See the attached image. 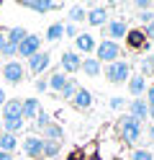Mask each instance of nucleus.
Returning <instances> with one entry per match:
<instances>
[{
  "label": "nucleus",
  "mask_w": 154,
  "mask_h": 160,
  "mask_svg": "<svg viewBox=\"0 0 154 160\" xmlns=\"http://www.w3.org/2000/svg\"><path fill=\"white\" fill-rule=\"evenodd\" d=\"M116 127H118V137H121L123 145H136L139 139H141V124L136 122V119H131L128 114L118 116Z\"/></svg>",
  "instance_id": "f257e3e1"
},
{
  "label": "nucleus",
  "mask_w": 154,
  "mask_h": 160,
  "mask_svg": "<svg viewBox=\"0 0 154 160\" xmlns=\"http://www.w3.org/2000/svg\"><path fill=\"white\" fill-rule=\"evenodd\" d=\"M95 59L100 65H113L121 59V44L116 42H108V39H100L98 47H95Z\"/></svg>",
  "instance_id": "f03ea898"
},
{
  "label": "nucleus",
  "mask_w": 154,
  "mask_h": 160,
  "mask_svg": "<svg viewBox=\"0 0 154 160\" xmlns=\"http://www.w3.org/2000/svg\"><path fill=\"white\" fill-rule=\"evenodd\" d=\"M103 75H105L108 83H128V78H131V62L118 59V62H113V65H105V67H103Z\"/></svg>",
  "instance_id": "7ed1b4c3"
},
{
  "label": "nucleus",
  "mask_w": 154,
  "mask_h": 160,
  "mask_svg": "<svg viewBox=\"0 0 154 160\" xmlns=\"http://www.w3.org/2000/svg\"><path fill=\"white\" fill-rule=\"evenodd\" d=\"M0 78H3L5 83H10V85H18L21 80L26 78V65L21 62V59H10V62L3 65V70H0Z\"/></svg>",
  "instance_id": "20e7f679"
},
{
  "label": "nucleus",
  "mask_w": 154,
  "mask_h": 160,
  "mask_svg": "<svg viewBox=\"0 0 154 160\" xmlns=\"http://www.w3.org/2000/svg\"><path fill=\"white\" fill-rule=\"evenodd\" d=\"M128 34V23L123 21V18H110V21L103 26V39H108V42H121V39H126Z\"/></svg>",
  "instance_id": "39448f33"
},
{
  "label": "nucleus",
  "mask_w": 154,
  "mask_h": 160,
  "mask_svg": "<svg viewBox=\"0 0 154 160\" xmlns=\"http://www.w3.org/2000/svg\"><path fill=\"white\" fill-rule=\"evenodd\" d=\"M23 152L28 160H44V137L41 134H28L23 139Z\"/></svg>",
  "instance_id": "423d86ee"
},
{
  "label": "nucleus",
  "mask_w": 154,
  "mask_h": 160,
  "mask_svg": "<svg viewBox=\"0 0 154 160\" xmlns=\"http://www.w3.org/2000/svg\"><path fill=\"white\" fill-rule=\"evenodd\" d=\"M39 52H41V36H36V34H28L23 42L18 44V57L31 59V57L39 54Z\"/></svg>",
  "instance_id": "0eeeda50"
},
{
  "label": "nucleus",
  "mask_w": 154,
  "mask_h": 160,
  "mask_svg": "<svg viewBox=\"0 0 154 160\" xmlns=\"http://www.w3.org/2000/svg\"><path fill=\"white\" fill-rule=\"evenodd\" d=\"M49 65H51V54L41 49L39 54H34V57L28 59V72L36 78V75H41V72H46V70H49Z\"/></svg>",
  "instance_id": "6e6552de"
},
{
  "label": "nucleus",
  "mask_w": 154,
  "mask_h": 160,
  "mask_svg": "<svg viewBox=\"0 0 154 160\" xmlns=\"http://www.w3.org/2000/svg\"><path fill=\"white\" fill-rule=\"evenodd\" d=\"M126 106H128V116L136 119L139 124L144 122V119H149V103H147V98H131Z\"/></svg>",
  "instance_id": "1a4fd4ad"
},
{
  "label": "nucleus",
  "mask_w": 154,
  "mask_h": 160,
  "mask_svg": "<svg viewBox=\"0 0 154 160\" xmlns=\"http://www.w3.org/2000/svg\"><path fill=\"white\" fill-rule=\"evenodd\" d=\"M85 21H87L90 26H95V28H103V26H105V23L110 21V16H108V8H105V5H95V8H90Z\"/></svg>",
  "instance_id": "9d476101"
},
{
  "label": "nucleus",
  "mask_w": 154,
  "mask_h": 160,
  "mask_svg": "<svg viewBox=\"0 0 154 160\" xmlns=\"http://www.w3.org/2000/svg\"><path fill=\"white\" fill-rule=\"evenodd\" d=\"M59 62H62V72H69V75H75V72H80V67H82V57L77 54V52H64L59 57Z\"/></svg>",
  "instance_id": "9b49d317"
},
{
  "label": "nucleus",
  "mask_w": 154,
  "mask_h": 160,
  "mask_svg": "<svg viewBox=\"0 0 154 160\" xmlns=\"http://www.w3.org/2000/svg\"><path fill=\"white\" fill-rule=\"evenodd\" d=\"M21 5L28 8V11H34V13H51L57 8H62V3H51V0H23Z\"/></svg>",
  "instance_id": "f8f14e48"
},
{
  "label": "nucleus",
  "mask_w": 154,
  "mask_h": 160,
  "mask_svg": "<svg viewBox=\"0 0 154 160\" xmlns=\"http://www.w3.org/2000/svg\"><path fill=\"white\" fill-rule=\"evenodd\" d=\"M131 49H147L149 47V39L144 36V28H128V34L126 39H123Z\"/></svg>",
  "instance_id": "ddd939ff"
},
{
  "label": "nucleus",
  "mask_w": 154,
  "mask_h": 160,
  "mask_svg": "<svg viewBox=\"0 0 154 160\" xmlns=\"http://www.w3.org/2000/svg\"><path fill=\"white\" fill-rule=\"evenodd\" d=\"M95 36L92 34H77L75 39V49H77V54H95Z\"/></svg>",
  "instance_id": "4468645a"
},
{
  "label": "nucleus",
  "mask_w": 154,
  "mask_h": 160,
  "mask_svg": "<svg viewBox=\"0 0 154 160\" xmlns=\"http://www.w3.org/2000/svg\"><path fill=\"white\" fill-rule=\"evenodd\" d=\"M21 106H23V101H21V98H8L5 106L0 108L3 122H8V119H23V116H21Z\"/></svg>",
  "instance_id": "2eb2a0df"
},
{
  "label": "nucleus",
  "mask_w": 154,
  "mask_h": 160,
  "mask_svg": "<svg viewBox=\"0 0 154 160\" xmlns=\"http://www.w3.org/2000/svg\"><path fill=\"white\" fill-rule=\"evenodd\" d=\"M92 101H95V98H92V93L87 91V88H77V93L72 96V106L80 108V111H87V108L92 106Z\"/></svg>",
  "instance_id": "dca6fc26"
},
{
  "label": "nucleus",
  "mask_w": 154,
  "mask_h": 160,
  "mask_svg": "<svg viewBox=\"0 0 154 160\" xmlns=\"http://www.w3.org/2000/svg\"><path fill=\"white\" fill-rule=\"evenodd\" d=\"M126 85H128V93L133 98H141L144 93H147V78H144V75H131Z\"/></svg>",
  "instance_id": "f3484780"
},
{
  "label": "nucleus",
  "mask_w": 154,
  "mask_h": 160,
  "mask_svg": "<svg viewBox=\"0 0 154 160\" xmlns=\"http://www.w3.org/2000/svg\"><path fill=\"white\" fill-rule=\"evenodd\" d=\"M39 98H23V106H21V116H23V122H34L36 114H39Z\"/></svg>",
  "instance_id": "a211bd4d"
},
{
  "label": "nucleus",
  "mask_w": 154,
  "mask_h": 160,
  "mask_svg": "<svg viewBox=\"0 0 154 160\" xmlns=\"http://www.w3.org/2000/svg\"><path fill=\"white\" fill-rule=\"evenodd\" d=\"M82 72H85L87 78H100L103 75V65L98 62V59L95 57H82Z\"/></svg>",
  "instance_id": "6ab92c4d"
},
{
  "label": "nucleus",
  "mask_w": 154,
  "mask_h": 160,
  "mask_svg": "<svg viewBox=\"0 0 154 160\" xmlns=\"http://www.w3.org/2000/svg\"><path fill=\"white\" fill-rule=\"evenodd\" d=\"M46 80H49V91H51V93H62V88L67 85V75L62 72V70H54Z\"/></svg>",
  "instance_id": "aec40b11"
},
{
  "label": "nucleus",
  "mask_w": 154,
  "mask_h": 160,
  "mask_svg": "<svg viewBox=\"0 0 154 160\" xmlns=\"http://www.w3.org/2000/svg\"><path fill=\"white\" fill-rule=\"evenodd\" d=\"M41 137H44L46 142H62V139H64V129H62L57 122H51L44 132H41Z\"/></svg>",
  "instance_id": "412c9836"
},
{
  "label": "nucleus",
  "mask_w": 154,
  "mask_h": 160,
  "mask_svg": "<svg viewBox=\"0 0 154 160\" xmlns=\"http://www.w3.org/2000/svg\"><path fill=\"white\" fill-rule=\"evenodd\" d=\"M0 150H3V152H10V155H13L16 150H18V134L0 132Z\"/></svg>",
  "instance_id": "4be33fe9"
},
{
  "label": "nucleus",
  "mask_w": 154,
  "mask_h": 160,
  "mask_svg": "<svg viewBox=\"0 0 154 160\" xmlns=\"http://www.w3.org/2000/svg\"><path fill=\"white\" fill-rule=\"evenodd\" d=\"M26 36H28V31H26L23 26H13V28H10V31H8V44H13V47H18V44L23 42Z\"/></svg>",
  "instance_id": "5701e85b"
},
{
  "label": "nucleus",
  "mask_w": 154,
  "mask_h": 160,
  "mask_svg": "<svg viewBox=\"0 0 154 160\" xmlns=\"http://www.w3.org/2000/svg\"><path fill=\"white\" fill-rule=\"evenodd\" d=\"M67 18H69V23H80V21H85V18H87V11H85V8H82V5H72L69 8V11H67Z\"/></svg>",
  "instance_id": "b1692460"
},
{
  "label": "nucleus",
  "mask_w": 154,
  "mask_h": 160,
  "mask_svg": "<svg viewBox=\"0 0 154 160\" xmlns=\"http://www.w3.org/2000/svg\"><path fill=\"white\" fill-rule=\"evenodd\" d=\"M62 36H64V23H51V26L46 28V39H49L51 44H54V42H59Z\"/></svg>",
  "instance_id": "393cba45"
},
{
  "label": "nucleus",
  "mask_w": 154,
  "mask_h": 160,
  "mask_svg": "<svg viewBox=\"0 0 154 160\" xmlns=\"http://www.w3.org/2000/svg\"><path fill=\"white\" fill-rule=\"evenodd\" d=\"M23 127H26L23 119H8V122H3V132H8V134H18Z\"/></svg>",
  "instance_id": "a878e982"
},
{
  "label": "nucleus",
  "mask_w": 154,
  "mask_h": 160,
  "mask_svg": "<svg viewBox=\"0 0 154 160\" xmlns=\"http://www.w3.org/2000/svg\"><path fill=\"white\" fill-rule=\"evenodd\" d=\"M77 88H80V85H77V80H75V78H67V85L62 88V93H59V96L64 98V101H72V96L77 93Z\"/></svg>",
  "instance_id": "bb28decb"
},
{
  "label": "nucleus",
  "mask_w": 154,
  "mask_h": 160,
  "mask_svg": "<svg viewBox=\"0 0 154 160\" xmlns=\"http://www.w3.org/2000/svg\"><path fill=\"white\" fill-rule=\"evenodd\" d=\"M51 122H54V119H51V116L44 111V108H39V114H36V119H34V124H36V129H39V132H44V129H46Z\"/></svg>",
  "instance_id": "cd10ccee"
},
{
  "label": "nucleus",
  "mask_w": 154,
  "mask_h": 160,
  "mask_svg": "<svg viewBox=\"0 0 154 160\" xmlns=\"http://www.w3.org/2000/svg\"><path fill=\"white\" fill-rule=\"evenodd\" d=\"M59 152H62V142H46V139H44V158L54 160Z\"/></svg>",
  "instance_id": "c85d7f7f"
},
{
  "label": "nucleus",
  "mask_w": 154,
  "mask_h": 160,
  "mask_svg": "<svg viewBox=\"0 0 154 160\" xmlns=\"http://www.w3.org/2000/svg\"><path fill=\"white\" fill-rule=\"evenodd\" d=\"M131 160H154V155H152V150H147V147H136L131 152Z\"/></svg>",
  "instance_id": "c756f323"
},
{
  "label": "nucleus",
  "mask_w": 154,
  "mask_h": 160,
  "mask_svg": "<svg viewBox=\"0 0 154 160\" xmlns=\"http://www.w3.org/2000/svg\"><path fill=\"white\" fill-rule=\"evenodd\" d=\"M141 70H144V72H141L144 78H147V72H154V54H152V57H144V59H141Z\"/></svg>",
  "instance_id": "7c9ffc66"
},
{
  "label": "nucleus",
  "mask_w": 154,
  "mask_h": 160,
  "mask_svg": "<svg viewBox=\"0 0 154 160\" xmlns=\"http://www.w3.org/2000/svg\"><path fill=\"white\" fill-rule=\"evenodd\" d=\"M136 21H141L144 26L152 23V21H154V11H141V13H136Z\"/></svg>",
  "instance_id": "2f4dec72"
},
{
  "label": "nucleus",
  "mask_w": 154,
  "mask_h": 160,
  "mask_svg": "<svg viewBox=\"0 0 154 160\" xmlns=\"http://www.w3.org/2000/svg\"><path fill=\"white\" fill-rule=\"evenodd\" d=\"M133 11L141 13V11H152V0H136L133 3Z\"/></svg>",
  "instance_id": "473e14b6"
},
{
  "label": "nucleus",
  "mask_w": 154,
  "mask_h": 160,
  "mask_svg": "<svg viewBox=\"0 0 154 160\" xmlns=\"http://www.w3.org/2000/svg\"><path fill=\"white\" fill-rule=\"evenodd\" d=\"M108 106L113 108V111H118V108H123V106H126V101H123V98H118V96H113L110 101H108Z\"/></svg>",
  "instance_id": "72a5a7b5"
},
{
  "label": "nucleus",
  "mask_w": 154,
  "mask_h": 160,
  "mask_svg": "<svg viewBox=\"0 0 154 160\" xmlns=\"http://www.w3.org/2000/svg\"><path fill=\"white\" fill-rule=\"evenodd\" d=\"M36 91L39 93H46L49 91V80L46 78H36Z\"/></svg>",
  "instance_id": "f704fd0d"
},
{
  "label": "nucleus",
  "mask_w": 154,
  "mask_h": 160,
  "mask_svg": "<svg viewBox=\"0 0 154 160\" xmlns=\"http://www.w3.org/2000/svg\"><path fill=\"white\" fill-rule=\"evenodd\" d=\"M64 36L77 39V26H75V23H64Z\"/></svg>",
  "instance_id": "c9c22d12"
},
{
  "label": "nucleus",
  "mask_w": 154,
  "mask_h": 160,
  "mask_svg": "<svg viewBox=\"0 0 154 160\" xmlns=\"http://www.w3.org/2000/svg\"><path fill=\"white\" fill-rule=\"evenodd\" d=\"M144 36H147L149 42H152V39H154V21H152V23H147V26H144Z\"/></svg>",
  "instance_id": "e433bc0d"
},
{
  "label": "nucleus",
  "mask_w": 154,
  "mask_h": 160,
  "mask_svg": "<svg viewBox=\"0 0 154 160\" xmlns=\"http://www.w3.org/2000/svg\"><path fill=\"white\" fill-rule=\"evenodd\" d=\"M147 103L154 106V85H147Z\"/></svg>",
  "instance_id": "4c0bfd02"
},
{
  "label": "nucleus",
  "mask_w": 154,
  "mask_h": 160,
  "mask_svg": "<svg viewBox=\"0 0 154 160\" xmlns=\"http://www.w3.org/2000/svg\"><path fill=\"white\" fill-rule=\"evenodd\" d=\"M5 44H8V31H3V28H0V52L5 49Z\"/></svg>",
  "instance_id": "58836bf2"
},
{
  "label": "nucleus",
  "mask_w": 154,
  "mask_h": 160,
  "mask_svg": "<svg viewBox=\"0 0 154 160\" xmlns=\"http://www.w3.org/2000/svg\"><path fill=\"white\" fill-rule=\"evenodd\" d=\"M5 101H8V93L3 91V85H0V108H3V106H5Z\"/></svg>",
  "instance_id": "ea45409f"
},
{
  "label": "nucleus",
  "mask_w": 154,
  "mask_h": 160,
  "mask_svg": "<svg viewBox=\"0 0 154 160\" xmlns=\"http://www.w3.org/2000/svg\"><path fill=\"white\" fill-rule=\"evenodd\" d=\"M0 160H13V155H10V152H3V150H0Z\"/></svg>",
  "instance_id": "a19ab883"
},
{
  "label": "nucleus",
  "mask_w": 154,
  "mask_h": 160,
  "mask_svg": "<svg viewBox=\"0 0 154 160\" xmlns=\"http://www.w3.org/2000/svg\"><path fill=\"white\" fill-rule=\"evenodd\" d=\"M149 119H152V124H154V106H149Z\"/></svg>",
  "instance_id": "79ce46f5"
},
{
  "label": "nucleus",
  "mask_w": 154,
  "mask_h": 160,
  "mask_svg": "<svg viewBox=\"0 0 154 160\" xmlns=\"http://www.w3.org/2000/svg\"><path fill=\"white\" fill-rule=\"evenodd\" d=\"M149 139H152V142H154V124L149 127Z\"/></svg>",
  "instance_id": "37998d69"
},
{
  "label": "nucleus",
  "mask_w": 154,
  "mask_h": 160,
  "mask_svg": "<svg viewBox=\"0 0 154 160\" xmlns=\"http://www.w3.org/2000/svg\"><path fill=\"white\" fill-rule=\"evenodd\" d=\"M0 132H3V116H0Z\"/></svg>",
  "instance_id": "c03bdc74"
},
{
  "label": "nucleus",
  "mask_w": 154,
  "mask_h": 160,
  "mask_svg": "<svg viewBox=\"0 0 154 160\" xmlns=\"http://www.w3.org/2000/svg\"><path fill=\"white\" fill-rule=\"evenodd\" d=\"M149 47H152V49H154V39H152V42H149Z\"/></svg>",
  "instance_id": "a18cd8bd"
},
{
  "label": "nucleus",
  "mask_w": 154,
  "mask_h": 160,
  "mask_svg": "<svg viewBox=\"0 0 154 160\" xmlns=\"http://www.w3.org/2000/svg\"><path fill=\"white\" fill-rule=\"evenodd\" d=\"M0 83H3V78H0Z\"/></svg>",
  "instance_id": "49530a36"
}]
</instances>
